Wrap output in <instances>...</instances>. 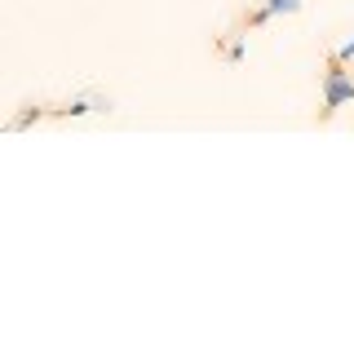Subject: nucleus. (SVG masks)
I'll return each instance as SVG.
<instances>
[{"instance_id": "2", "label": "nucleus", "mask_w": 354, "mask_h": 354, "mask_svg": "<svg viewBox=\"0 0 354 354\" xmlns=\"http://www.w3.org/2000/svg\"><path fill=\"white\" fill-rule=\"evenodd\" d=\"M84 111H106V102H66V106H53L49 115H58V120H71V115H84Z\"/></svg>"}, {"instance_id": "4", "label": "nucleus", "mask_w": 354, "mask_h": 354, "mask_svg": "<svg viewBox=\"0 0 354 354\" xmlns=\"http://www.w3.org/2000/svg\"><path fill=\"white\" fill-rule=\"evenodd\" d=\"M266 9H270L274 18H279V14H297V9H301V0H266Z\"/></svg>"}, {"instance_id": "3", "label": "nucleus", "mask_w": 354, "mask_h": 354, "mask_svg": "<svg viewBox=\"0 0 354 354\" xmlns=\"http://www.w3.org/2000/svg\"><path fill=\"white\" fill-rule=\"evenodd\" d=\"M44 115H49V111H44V106H22L18 115L9 120V129H31V124H40Z\"/></svg>"}, {"instance_id": "1", "label": "nucleus", "mask_w": 354, "mask_h": 354, "mask_svg": "<svg viewBox=\"0 0 354 354\" xmlns=\"http://www.w3.org/2000/svg\"><path fill=\"white\" fill-rule=\"evenodd\" d=\"M346 102H354V75H350V62H341L332 53L324 66V106H319V120H332Z\"/></svg>"}, {"instance_id": "5", "label": "nucleus", "mask_w": 354, "mask_h": 354, "mask_svg": "<svg viewBox=\"0 0 354 354\" xmlns=\"http://www.w3.org/2000/svg\"><path fill=\"white\" fill-rule=\"evenodd\" d=\"M274 14L266 5H257V9H248V14H243V27H261V22H270Z\"/></svg>"}, {"instance_id": "6", "label": "nucleus", "mask_w": 354, "mask_h": 354, "mask_svg": "<svg viewBox=\"0 0 354 354\" xmlns=\"http://www.w3.org/2000/svg\"><path fill=\"white\" fill-rule=\"evenodd\" d=\"M337 58H341V62H354V36H350V40L337 49Z\"/></svg>"}]
</instances>
